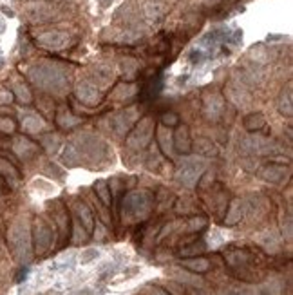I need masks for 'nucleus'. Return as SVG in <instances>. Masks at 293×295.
I'll return each mask as SVG.
<instances>
[{
    "label": "nucleus",
    "instance_id": "nucleus-1",
    "mask_svg": "<svg viewBox=\"0 0 293 295\" xmlns=\"http://www.w3.org/2000/svg\"><path fill=\"white\" fill-rule=\"evenodd\" d=\"M227 261L235 276L243 281H257L260 279V266L264 262V256L259 250L250 248H230Z\"/></svg>",
    "mask_w": 293,
    "mask_h": 295
},
{
    "label": "nucleus",
    "instance_id": "nucleus-2",
    "mask_svg": "<svg viewBox=\"0 0 293 295\" xmlns=\"http://www.w3.org/2000/svg\"><path fill=\"white\" fill-rule=\"evenodd\" d=\"M54 243V230L51 223H47L44 217H34L33 223V244L36 256H44L51 250Z\"/></svg>",
    "mask_w": 293,
    "mask_h": 295
},
{
    "label": "nucleus",
    "instance_id": "nucleus-3",
    "mask_svg": "<svg viewBox=\"0 0 293 295\" xmlns=\"http://www.w3.org/2000/svg\"><path fill=\"white\" fill-rule=\"evenodd\" d=\"M9 244L16 259H24L29 254V234L22 225H15L9 232Z\"/></svg>",
    "mask_w": 293,
    "mask_h": 295
},
{
    "label": "nucleus",
    "instance_id": "nucleus-4",
    "mask_svg": "<svg viewBox=\"0 0 293 295\" xmlns=\"http://www.w3.org/2000/svg\"><path fill=\"white\" fill-rule=\"evenodd\" d=\"M0 176L6 179L7 183H16L20 181V171L16 169V165L9 159V157L4 156V152H0Z\"/></svg>",
    "mask_w": 293,
    "mask_h": 295
},
{
    "label": "nucleus",
    "instance_id": "nucleus-5",
    "mask_svg": "<svg viewBox=\"0 0 293 295\" xmlns=\"http://www.w3.org/2000/svg\"><path fill=\"white\" fill-rule=\"evenodd\" d=\"M174 145H176L178 152H181V154H188L192 151V139H190V131H188L187 125H181L179 129L176 131Z\"/></svg>",
    "mask_w": 293,
    "mask_h": 295
},
{
    "label": "nucleus",
    "instance_id": "nucleus-6",
    "mask_svg": "<svg viewBox=\"0 0 293 295\" xmlns=\"http://www.w3.org/2000/svg\"><path fill=\"white\" fill-rule=\"evenodd\" d=\"M181 266H185V268H188L190 272H195V274H205L210 270V261L207 257H188V259L181 261Z\"/></svg>",
    "mask_w": 293,
    "mask_h": 295
},
{
    "label": "nucleus",
    "instance_id": "nucleus-7",
    "mask_svg": "<svg viewBox=\"0 0 293 295\" xmlns=\"http://www.w3.org/2000/svg\"><path fill=\"white\" fill-rule=\"evenodd\" d=\"M205 250H207V244L203 243V241H192V243L183 244V246L178 250V256L185 257V259H188V257H197L199 254H203Z\"/></svg>",
    "mask_w": 293,
    "mask_h": 295
},
{
    "label": "nucleus",
    "instance_id": "nucleus-8",
    "mask_svg": "<svg viewBox=\"0 0 293 295\" xmlns=\"http://www.w3.org/2000/svg\"><path fill=\"white\" fill-rule=\"evenodd\" d=\"M76 214H78V219H80L81 226L87 230V234H91L94 228V219H93V214L91 210L87 208L83 203H78L76 205Z\"/></svg>",
    "mask_w": 293,
    "mask_h": 295
},
{
    "label": "nucleus",
    "instance_id": "nucleus-9",
    "mask_svg": "<svg viewBox=\"0 0 293 295\" xmlns=\"http://www.w3.org/2000/svg\"><path fill=\"white\" fill-rule=\"evenodd\" d=\"M264 125H266V120L260 112H253V114H248L244 118V127L248 131H260Z\"/></svg>",
    "mask_w": 293,
    "mask_h": 295
},
{
    "label": "nucleus",
    "instance_id": "nucleus-10",
    "mask_svg": "<svg viewBox=\"0 0 293 295\" xmlns=\"http://www.w3.org/2000/svg\"><path fill=\"white\" fill-rule=\"evenodd\" d=\"M36 149L38 147L27 138H18V141H16V154L18 156H33Z\"/></svg>",
    "mask_w": 293,
    "mask_h": 295
},
{
    "label": "nucleus",
    "instance_id": "nucleus-11",
    "mask_svg": "<svg viewBox=\"0 0 293 295\" xmlns=\"http://www.w3.org/2000/svg\"><path fill=\"white\" fill-rule=\"evenodd\" d=\"M78 96H80V100H83L85 104H94L96 100H94L93 96L98 98V91H96L93 86H89V84H81V86L78 87Z\"/></svg>",
    "mask_w": 293,
    "mask_h": 295
},
{
    "label": "nucleus",
    "instance_id": "nucleus-12",
    "mask_svg": "<svg viewBox=\"0 0 293 295\" xmlns=\"http://www.w3.org/2000/svg\"><path fill=\"white\" fill-rule=\"evenodd\" d=\"M94 192L101 199V203L105 205V207H111V189H107V185L103 181H98V183L94 185Z\"/></svg>",
    "mask_w": 293,
    "mask_h": 295
},
{
    "label": "nucleus",
    "instance_id": "nucleus-13",
    "mask_svg": "<svg viewBox=\"0 0 293 295\" xmlns=\"http://www.w3.org/2000/svg\"><path fill=\"white\" fill-rule=\"evenodd\" d=\"M16 131V121L9 116H0V134H13Z\"/></svg>",
    "mask_w": 293,
    "mask_h": 295
},
{
    "label": "nucleus",
    "instance_id": "nucleus-14",
    "mask_svg": "<svg viewBox=\"0 0 293 295\" xmlns=\"http://www.w3.org/2000/svg\"><path fill=\"white\" fill-rule=\"evenodd\" d=\"M279 111L286 116H292V92L286 91V94L282 92L279 98Z\"/></svg>",
    "mask_w": 293,
    "mask_h": 295
},
{
    "label": "nucleus",
    "instance_id": "nucleus-15",
    "mask_svg": "<svg viewBox=\"0 0 293 295\" xmlns=\"http://www.w3.org/2000/svg\"><path fill=\"white\" fill-rule=\"evenodd\" d=\"M15 91H16V98L20 100L22 104H29L31 102V92H29V89H27L26 84H16V87H15Z\"/></svg>",
    "mask_w": 293,
    "mask_h": 295
},
{
    "label": "nucleus",
    "instance_id": "nucleus-16",
    "mask_svg": "<svg viewBox=\"0 0 293 295\" xmlns=\"http://www.w3.org/2000/svg\"><path fill=\"white\" fill-rule=\"evenodd\" d=\"M161 125H168V127L179 125V114H176V112H165V114L161 116Z\"/></svg>",
    "mask_w": 293,
    "mask_h": 295
},
{
    "label": "nucleus",
    "instance_id": "nucleus-17",
    "mask_svg": "<svg viewBox=\"0 0 293 295\" xmlns=\"http://www.w3.org/2000/svg\"><path fill=\"white\" fill-rule=\"evenodd\" d=\"M40 120L36 118V116H27L26 120H24V129H27V131H38L40 127H36V123H38Z\"/></svg>",
    "mask_w": 293,
    "mask_h": 295
},
{
    "label": "nucleus",
    "instance_id": "nucleus-18",
    "mask_svg": "<svg viewBox=\"0 0 293 295\" xmlns=\"http://www.w3.org/2000/svg\"><path fill=\"white\" fill-rule=\"evenodd\" d=\"M13 100V96H11V92H7V91H2L0 92V104L4 102V104H9Z\"/></svg>",
    "mask_w": 293,
    "mask_h": 295
},
{
    "label": "nucleus",
    "instance_id": "nucleus-19",
    "mask_svg": "<svg viewBox=\"0 0 293 295\" xmlns=\"http://www.w3.org/2000/svg\"><path fill=\"white\" fill-rule=\"evenodd\" d=\"M6 192H9V187H7L6 179L0 176V194H6Z\"/></svg>",
    "mask_w": 293,
    "mask_h": 295
},
{
    "label": "nucleus",
    "instance_id": "nucleus-20",
    "mask_svg": "<svg viewBox=\"0 0 293 295\" xmlns=\"http://www.w3.org/2000/svg\"><path fill=\"white\" fill-rule=\"evenodd\" d=\"M152 295H170V294H168V292H165V290H161V288H154Z\"/></svg>",
    "mask_w": 293,
    "mask_h": 295
},
{
    "label": "nucleus",
    "instance_id": "nucleus-21",
    "mask_svg": "<svg viewBox=\"0 0 293 295\" xmlns=\"http://www.w3.org/2000/svg\"><path fill=\"white\" fill-rule=\"evenodd\" d=\"M0 244H2V237H0Z\"/></svg>",
    "mask_w": 293,
    "mask_h": 295
}]
</instances>
